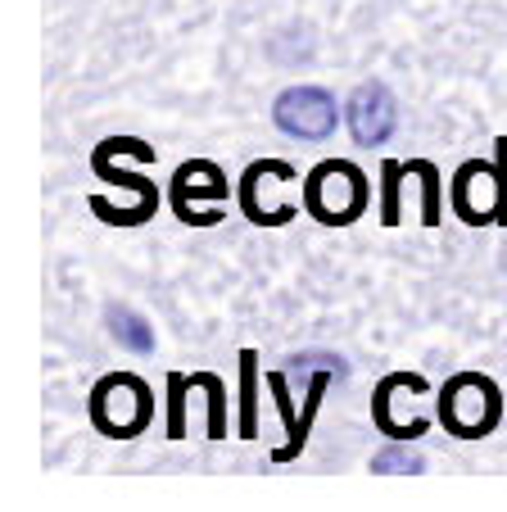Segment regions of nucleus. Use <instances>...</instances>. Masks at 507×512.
Here are the masks:
<instances>
[{"instance_id":"7ed1b4c3","label":"nucleus","mask_w":507,"mask_h":512,"mask_svg":"<svg viewBox=\"0 0 507 512\" xmlns=\"http://www.w3.org/2000/svg\"><path fill=\"white\" fill-rule=\"evenodd\" d=\"M435 417L453 440H485L503 422V390L485 372H453L435 399Z\"/></svg>"},{"instance_id":"a211bd4d","label":"nucleus","mask_w":507,"mask_h":512,"mask_svg":"<svg viewBox=\"0 0 507 512\" xmlns=\"http://www.w3.org/2000/svg\"><path fill=\"white\" fill-rule=\"evenodd\" d=\"M313 368H335L340 377H349V363L340 354H295L290 358V372H295V377H308Z\"/></svg>"},{"instance_id":"9b49d317","label":"nucleus","mask_w":507,"mask_h":512,"mask_svg":"<svg viewBox=\"0 0 507 512\" xmlns=\"http://www.w3.org/2000/svg\"><path fill=\"white\" fill-rule=\"evenodd\" d=\"M105 327L127 354H154V327L127 304H105Z\"/></svg>"},{"instance_id":"ddd939ff","label":"nucleus","mask_w":507,"mask_h":512,"mask_svg":"<svg viewBox=\"0 0 507 512\" xmlns=\"http://www.w3.org/2000/svg\"><path fill=\"white\" fill-rule=\"evenodd\" d=\"M403 173L408 177H417V186H421V223L426 227H440L444 223V177H440V168L431 164V159H403Z\"/></svg>"},{"instance_id":"4468645a","label":"nucleus","mask_w":507,"mask_h":512,"mask_svg":"<svg viewBox=\"0 0 507 512\" xmlns=\"http://www.w3.org/2000/svg\"><path fill=\"white\" fill-rule=\"evenodd\" d=\"M403 159H385L381 164V227L403 223Z\"/></svg>"},{"instance_id":"39448f33","label":"nucleus","mask_w":507,"mask_h":512,"mask_svg":"<svg viewBox=\"0 0 507 512\" xmlns=\"http://www.w3.org/2000/svg\"><path fill=\"white\" fill-rule=\"evenodd\" d=\"M272 123L295 141H331L335 127H340V105L317 82H295L272 100Z\"/></svg>"},{"instance_id":"423d86ee","label":"nucleus","mask_w":507,"mask_h":512,"mask_svg":"<svg viewBox=\"0 0 507 512\" xmlns=\"http://www.w3.org/2000/svg\"><path fill=\"white\" fill-rule=\"evenodd\" d=\"M281 182H299V168L286 164V159H254V164L240 173L236 204L254 227H286L299 218V204H281V209H268V204H263V191H268V186H281Z\"/></svg>"},{"instance_id":"f257e3e1","label":"nucleus","mask_w":507,"mask_h":512,"mask_svg":"<svg viewBox=\"0 0 507 512\" xmlns=\"http://www.w3.org/2000/svg\"><path fill=\"white\" fill-rule=\"evenodd\" d=\"M299 204L322 227H354L372 209V182L354 159H322L304 173Z\"/></svg>"},{"instance_id":"f03ea898","label":"nucleus","mask_w":507,"mask_h":512,"mask_svg":"<svg viewBox=\"0 0 507 512\" xmlns=\"http://www.w3.org/2000/svg\"><path fill=\"white\" fill-rule=\"evenodd\" d=\"M91 426L109 440H136L154 422V390L136 372H105L87 395Z\"/></svg>"},{"instance_id":"0eeeda50","label":"nucleus","mask_w":507,"mask_h":512,"mask_svg":"<svg viewBox=\"0 0 507 512\" xmlns=\"http://www.w3.org/2000/svg\"><path fill=\"white\" fill-rule=\"evenodd\" d=\"M345 123H349V136H354L358 145H367V150L385 145L394 136V127H399V100H394V91L385 87L381 78H367L349 91Z\"/></svg>"},{"instance_id":"f8f14e48","label":"nucleus","mask_w":507,"mask_h":512,"mask_svg":"<svg viewBox=\"0 0 507 512\" xmlns=\"http://www.w3.org/2000/svg\"><path fill=\"white\" fill-rule=\"evenodd\" d=\"M263 381H268L272 399H277V413H281V422H286V445L272 449V463L286 467L299 458V449H295L299 445V408H295V395H290V372H263Z\"/></svg>"},{"instance_id":"6e6552de","label":"nucleus","mask_w":507,"mask_h":512,"mask_svg":"<svg viewBox=\"0 0 507 512\" xmlns=\"http://www.w3.org/2000/svg\"><path fill=\"white\" fill-rule=\"evenodd\" d=\"M449 204L467 227H489L498 223V173L494 159H467L458 164L449 186Z\"/></svg>"},{"instance_id":"20e7f679","label":"nucleus","mask_w":507,"mask_h":512,"mask_svg":"<svg viewBox=\"0 0 507 512\" xmlns=\"http://www.w3.org/2000/svg\"><path fill=\"white\" fill-rule=\"evenodd\" d=\"M231 200V182L213 159H186L168 182V204H173L177 223L186 227H218L222 204Z\"/></svg>"},{"instance_id":"f3484780","label":"nucleus","mask_w":507,"mask_h":512,"mask_svg":"<svg viewBox=\"0 0 507 512\" xmlns=\"http://www.w3.org/2000/svg\"><path fill=\"white\" fill-rule=\"evenodd\" d=\"M412 440H390V449H381V454H372V472H381V476H390V472H408V476H417V472H426V458L417 454V449H408Z\"/></svg>"},{"instance_id":"2eb2a0df","label":"nucleus","mask_w":507,"mask_h":512,"mask_svg":"<svg viewBox=\"0 0 507 512\" xmlns=\"http://www.w3.org/2000/svg\"><path fill=\"white\" fill-rule=\"evenodd\" d=\"M191 390H195L191 372H168V417H163L168 440H186V395Z\"/></svg>"},{"instance_id":"1a4fd4ad","label":"nucleus","mask_w":507,"mask_h":512,"mask_svg":"<svg viewBox=\"0 0 507 512\" xmlns=\"http://www.w3.org/2000/svg\"><path fill=\"white\" fill-rule=\"evenodd\" d=\"M259 349H240V408H236V435L259 440Z\"/></svg>"},{"instance_id":"9d476101","label":"nucleus","mask_w":507,"mask_h":512,"mask_svg":"<svg viewBox=\"0 0 507 512\" xmlns=\"http://www.w3.org/2000/svg\"><path fill=\"white\" fill-rule=\"evenodd\" d=\"M91 173L100 177V182H114V186H127V191L141 200V209H145V223H150L154 213H159V204H163V191H159V182H150L145 173H127V168H118V159H109V155H91Z\"/></svg>"},{"instance_id":"6ab92c4d","label":"nucleus","mask_w":507,"mask_h":512,"mask_svg":"<svg viewBox=\"0 0 507 512\" xmlns=\"http://www.w3.org/2000/svg\"><path fill=\"white\" fill-rule=\"evenodd\" d=\"M494 173H498V223L494 227H507V136L494 141Z\"/></svg>"},{"instance_id":"dca6fc26","label":"nucleus","mask_w":507,"mask_h":512,"mask_svg":"<svg viewBox=\"0 0 507 512\" xmlns=\"http://www.w3.org/2000/svg\"><path fill=\"white\" fill-rule=\"evenodd\" d=\"M191 381L209 390V440H227V381L218 372H191Z\"/></svg>"}]
</instances>
